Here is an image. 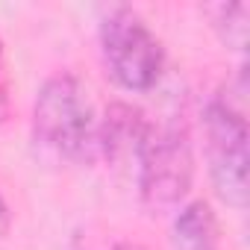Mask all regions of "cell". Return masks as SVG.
I'll return each mask as SVG.
<instances>
[{
    "instance_id": "1",
    "label": "cell",
    "mask_w": 250,
    "mask_h": 250,
    "mask_svg": "<svg viewBox=\"0 0 250 250\" xmlns=\"http://www.w3.org/2000/svg\"><path fill=\"white\" fill-rule=\"evenodd\" d=\"M97 130L100 118L85 83L71 71L50 74L33 103V139L65 159H88L97 153Z\"/></svg>"
},
{
    "instance_id": "2",
    "label": "cell",
    "mask_w": 250,
    "mask_h": 250,
    "mask_svg": "<svg viewBox=\"0 0 250 250\" xmlns=\"http://www.w3.org/2000/svg\"><path fill=\"white\" fill-rule=\"evenodd\" d=\"M139 194L153 212L180 209L194 177L191 136L183 121L171 118L147 124L145 139L136 150Z\"/></svg>"
},
{
    "instance_id": "3",
    "label": "cell",
    "mask_w": 250,
    "mask_h": 250,
    "mask_svg": "<svg viewBox=\"0 0 250 250\" xmlns=\"http://www.w3.org/2000/svg\"><path fill=\"white\" fill-rule=\"evenodd\" d=\"M100 53L112 80L127 91H150L162 80L165 47L130 6H115L100 21Z\"/></svg>"
},
{
    "instance_id": "4",
    "label": "cell",
    "mask_w": 250,
    "mask_h": 250,
    "mask_svg": "<svg viewBox=\"0 0 250 250\" xmlns=\"http://www.w3.org/2000/svg\"><path fill=\"white\" fill-rule=\"evenodd\" d=\"M203 145L215 194L232 206H247V118L227 94H215L203 112Z\"/></svg>"
},
{
    "instance_id": "5",
    "label": "cell",
    "mask_w": 250,
    "mask_h": 250,
    "mask_svg": "<svg viewBox=\"0 0 250 250\" xmlns=\"http://www.w3.org/2000/svg\"><path fill=\"white\" fill-rule=\"evenodd\" d=\"M171 247L174 250H221L218 218L206 200H191L177 209L171 224Z\"/></svg>"
},
{
    "instance_id": "6",
    "label": "cell",
    "mask_w": 250,
    "mask_h": 250,
    "mask_svg": "<svg viewBox=\"0 0 250 250\" xmlns=\"http://www.w3.org/2000/svg\"><path fill=\"white\" fill-rule=\"evenodd\" d=\"M212 18L215 33L221 42L232 50H244L247 44V21H250V6L247 3H215L206 9Z\"/></svg>"
},
{
    "instance_id": "7",
    "label": "cell",
    "mask_w": 250,
    "mask_h": 250,
    "mask_svg": "<svg viewBox=\"0 0 250 250\" xmlns=\"http://www.w3.org/2000/svg\"><path fill=\"white\" fill-rule=\"evenodd\" d=\"M6 115H9V88H6L3 71H0V124L6 121Z\"/></svg>"
},
{
    "instance_id": "8",
    "label": "cell",
    "mask_w": 250,
    "mask_h": 250,
    "mask_svg": "<svg viewBox=\"0 0 250 250\" xmlns=\"http://www.w3.org/2000/svg\"><path fill=\"white\" fill-rule=\"evenodd\" d=\"M9 224H12V212H9V203H6V197L0 194V238H3V235L9 232Z\"/></svg>"
},
{
    "instance_id": "9",
    "label": "cell",
    "mask_w": 250,
    "mask_h": 250,
    "mask_svg": "<svg viewBox=\"0 0 250 250\" xmlns=\"http://www.w3.org/2000/svg\"><path fill=\"white\" fill-rule=\"evenodd\" d=\"M115 250H142L139 244H133V241H124V244H118Z\"/></svg>"
},
{
    "instance_id": "10",
    "label": "cell",
    "mask_w": 250,
    "mask_h": 250,
    "mask_svg": "<svg viewBox=\"0 0 250 250\" xmlns=\"http://www.w3.org/2000/svg\"><path fill=\"white\" fill-rule=\"evenodd\" d=\"M0 71H3V42H0Z\"/></svg>"
}]
</instances>
